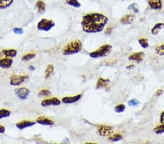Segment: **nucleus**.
I'll list each match as a JSON object with an SVG mask.
<instances>
[{"mask_svg":"<svg viewBox=\"0 0 164 144\" xmlns=\"http://www.w3.org/2000/svg\"><path fill=\"white\" fill-rule=\"evenodd\" d=\"M109 19L101 13H88L83 16L81 21L82 29L87 34H97L101 32L108 23Z\"/></svg>","mask_w":164,"mask_h":144,"instance_id":"1","label":"nucleus"},{"mask_svg":"<svg viewBox=\"0 0 164 144\" xmlns=\"http://www.w3.org/2000/svg\"><path fill=\"white\" fill-rule=\"evenodd\" d=\"M83 49V44L80 40L76 39L70 42L62 50V54L64 55H75L80 53Z\"/></svg>","mask_w":164,"mask_h":144,"instance_id":"2","label":"nucleus"},{"mask_svg":"<svg viewBox=\"0 0 164 144\" xmlns=\"http://www.w3.org/2000/svg\"><path fill=\"white\" fill-rule=\"evenodd\" d=\"M113 50V46L110 45H104L98 48L96 50L89 53L90 57L92 58H101L107 57L110 54Z\"/></svg>","mask_w":164,"mask_h":144,"instance_id":"3","label":"nucleus"},{"mask_svg":"<svg viewBox=\"0 0 164 144\" xmlns=\"http://www.w3.org/2000/svg\"><path fill=\"white\" fill-rule=\"evenodd\" d=\"M55 26V23L52 20L43 18L37 23V29L41 31H49Z\"/></svg>","mask_w":164,"mask_h":144,"instance_id":"4","label":"nucleus"},{"mask_svg":"<svg viewBox=\"0 0 164 144\" xmlns=\"http://www.w3.org/2000/svg\"><path fill=\"white\" fill-rule=\"evenodd\" d=\"M97 133L102 137H107L113 133V127L109 125H99L96 129Z\"/></svg>","mask_w":164,"mask_h":144,"instance_id":"5","label":"nucleus"},{"mask_svg":"<svg viewBox=\"0 0 164 144\" xmlns=\"http://www.w3.org/2000/svg\"><path fill=\"white\" fill-rule=\"evenodd\" d=\"M61 101L57 98H46L41 102L42 106L48 107V106H57L61 105Z\"/></svg>","mask_w":164,"mask_h":144,"instance_id":"6","label":"nucleus"},{"mask_svg":"<svg viewBox=\"0 0 164 144\" xmlns=\"http://www.w3.org/2000/svg\"><path fill=\"white\" fill-rule=\"evenodd\" d=\"M28 76H23V75H13V77H10V85L12 86H19L22 83L24 82V81L28 79Z\"/></svg>","mask_w":164,"mask_h":144,"instance_id":"7","label":"nucleus"},{"mask_svg":"<svg viewBox=\"0 0 164 144\" xmlns=\"http://www.w3.org/2000/svg\"><path fill=\"white\" fill-rule=\"evenodd\" d=\"M15 93L20 99L26 100L29 95L30 90L27 87H18L15 90Z\"/></svg>","mask_w":164,"mask_h":144,"instance_id":"8","label":"nucleus"},{"mask_svg":"<svg viewBox=\"0 0 164 144\" xmlns=\"http://www.w3.org/2000/svg\"><path fill=\"white\" fill-rule=\"evenodd\" d=\"M82 95L81 94H78V95H74V96H66L64 97L61 99V103L65 104H72L75 103L76 102L79 101L81 99Z\"/></svg>","mask_w":164,"mask_h":144,"instance_id":"9","label":"nucleus"},{"mask_svg":"<svg viewBox=\"0 0 164 144\" xmlns=\"http://www.w3.org/2000/svg\"><path fill=\"white\" fill-rule=\"evenodd\" d=\"M35 122L33 121H29V120H23V121L19 122L16 124V127L18 129H19L20 130H24L26 128L28 127H31L32 126L36 125Z\"/></svg>","mask_w":164,"mask_h":144,"instance_id":"10","label":"nucleus"},{"mask_svg":"<svg viewBox=\"0 0 164 144\" xmlns=\"http://www.w3.org/2000/svg\"><path fill=\"white\" fill-rule=\"evenodd\" d=\"M147 3L150 9L153 10H160L163 7L161 0H147Z\"/></svg>","mask_w":164,"mask_h":144,"instance_id":"11","label":"nucleus"},{"mask_svg":"<svg viewBox=\"0 0 164 144\" xmlns=\"http://www.w3.org/2000/svg\"><path fill=\"white\" fill-rule=\"evenodd\" d=\"M13 63V59L10 58H5L0 59V68L3 69H10Z\"/></svg>","mask_w":164,"mask_h":144,"instance_id":"12","label":"nucleus"},{"mask_svg":"<svg viewBox=\"0 0 164 144\" xmlns=\"http://www.w3.org/2000/svg\"><path fill=\"white\" fill-rule=\"evenodd\" d=\"M144 57H145V53L143 52H139V53L131 54L129 57V60L131 61H136L137 63H140V62L143 61Z\"/></svg>","mask_w":164,"mask_h":144,"instance_id":"13","label":"nucleus"},{"mask_svg":"<svg viewBox=\"0 0 164 144\" xmlns=\"http://www.w3.org/2000/svg\"><path fill=\"white\" fill-rule=\"evenodd\" d=\"M36 122L44 126H51L54 125V122L49 118L45 117H39L36 119Z\"/></svg>","mask_w":164,"mask_h":144,"instance_id":"14","label":"nucleus"},{"mask_svg":"<svg viewBox=\"0 0 164 144\" xmlns=\"http://www.w3.org/2000/svg\"><path fill=\"white\" fill-rule=\"evenodd\" d=\"M135 18V16L133 14H128V15H125L123 17H122L120 21L123 25H129L133 23V20Z\"/></svg>","mask_w":164,"mask_h":144,"instance_id":"15","label":"nucleus"},{"mask_svg":"<svg viewBox=\"0 0 164 144\" xmlns=\"http://www.w3.org/2000/svg\"><path fill=\"white\" fill-rule=\"evenodd\" d=\"M110 83V80L109 79H104V78H99L98 79L96 83V89H102L106 88L109 86V84Z\"/></svg>","mask_w":164,"mask_h":144,"instance_id":"16","label":"nucleus"},{"mask_svg":"<svg viewBox=\"0 0 164 144\" xmlns=\"http://www.w3.org/2000/svg\"><path fill=\"white\" fill-rule=\"evenodd\" d=\"M2 53L3 55H5L6 58H15L17 55L18 52L15 49H4L2 50Z\"/></svg>","mask_w":164,"mask_h":144,"instance_id":"17","label":"nucleus"},{"mask_svg":"<svg viewBox=\"0 0 164 144\" xmlns=\"http://www.w3.org/2000/svg\"><path fill=\"white\" fill-rule=\"evenodd\" d=\"M35 7L37 9V11L39 13H45L46 10V5L45 3L42 0H38V1L36 2Z\"/></svg>","mask_w":164,"mask_h":144,"instance_id":"18","label":"nucleus"},{"mask_svg":"<svg viewBox=\"0 0 164 144\" xmlns=\"http://www.w3.org/2000/svg\"><path fill=\"white\" fill-rule=\"evenodd\" d=\"M15 0H0V10L7 9L13 5Z\"/></svg>","mask_w":164,"mask_h":144,"instance_id":"19","label":"nucleus"},{"mask_svg":"<svg viewBox=\"0 0 164 144\" xmlns=\"http://www.w3.org/2000/svg\"><path fill=\"white\" fill-rule=\"evenodd\" d=\"M164 28V23H158L155 24V26L151 29V33L153 35H158L159 34L160 31L163 29Z\"/></svg>","mask_w":164,"mask_h":144,"instance_id":"20","label":"nucleus"},{"mask_svg":"<svg viewBox=\"0 0 164 144\" xmlns=\"http://www.w3.org/2000/svg\"><path fill=\"white\" fill-rule=\"evenodd\" d=\"M54 71V66L52 64H49L47 67H46L45 71V77L46 79H49L53 74Z\"/></svg>","mask_w":164,"mask_h":144,"instance_id":"21","label":"nucleus"},{"mask_svg":"<svg viewBox=\"0 0 164 144\" xmlns=\"http://www.w3.org/2000/svg\"><path fill=\"white\" fill-rule=\"evenodd\" d=\"M123 139V135L121 134H112L109 136V140L113 142H118Z\"/></svg>","mask_w":164,"mask_h":144,"instance_id":"22","label":"nucleus"},{"mask_svg":"<svg viewBox=\"0 0 164 144\" xmlns=\"http://www.w3.org/2000/svg\"><path fill=\"white\" fill-rule=\"evenodd\" d=\"M66 3L75 8H80L81 7V4L78 0H66Z\"/></svg>","mask_w":164,"mask_h":144,"instance_id":"23","label":"nucleus"},{"mask_svg":"<svg viewBox=\"0 0 164 144\" xmlns=\"http://www.w3.org/2000/svg\"><path fill=\"white\" fill-rule=\"evenodd\" d=\"M138 42L144 49H147L149 47V42H148V40L146 38H139L138 39Z\"/></svg>","mask_w":164,"mask_h":144,"instance_id":"24","label":"nucleus"},{"mask_svg":"<svg viewBox=\"0 0 164 144\" xmlns=\"http://www.w3.org/2000/svg\"><path fill=\"white\" fill-rule=\"evenodd\" d=\"M153 132H154V133L157 134V135H160V134L164 133V124H161V125H157L156 127H154Z\"/></svg>","mask_w":164,"mask_h":144,"instance_id":"25","label":"nucleus"},{"mask_svg":"<svg viewBox=\"0 0 164 144\" xmlns=\"http://www.w3.org/2000/svg\"><path fill=\"white\" fill-rule=\"evenodd\" d=\"M11 114L10 111L7 109H0V119L9 117Z\"/></svg>","mask_w":164,"mask_h":144,"instance_id":"26","label":"nucleus"},{"mask_svg":"<svg viewBox=\"0 0 164 144\" xmlns=\"http://www.w3.org/2000/svg\"><path fill=\"white\" fill-rule=\"evenodd\" d=\"M155 50V53L157 54V55H158L160 56H163L164 55V44H162V45L156 47Z\"/></svg>","mask_w":164,"mask_h":144,"instance_id":"27","label":"nucleus"},{"mask_svg":"<svg viewBox=\"0 0 164 144\" xmlns=\"http://www.w3.org/2000/svg\"><path fill=\"white\" fill-rule=\"evenodd\" d=\"M35 57H36V55L35 53H28L23 55V57H22L21 60L24 62H27V61H30V60L35 58Z\"/></svg>","mask_w":164,"mask_h":144,"instance_id":"28","label":"nucleus"},{"mask_svg":"<svg viewBox=\"0 0 164 144\" xmlns=\"http://www.w3.org/2000/svg\"><path fill=\"white\" fill-rule=\"evenodd\" d=\"M125 110V106L124 104H119L116 106L115 108V111L116 113H123Z\"/></svg>","mask_w":164,"mask_h":144,"instance_id":"29","label":"nucleus"},{"mask_svg":"<svg viewBox=\"0 0 164 144\" xmlns=\"http://www.w3.org/2000/svg\"><path fill=\"white\" fill-rule=\"evenodd\" d=\"M51 95V91L49 90H42L39 92V93H38V96H43V97H47V96H50Z\"/></svg>","mask_w":164,"mask_h":144,"instance_id":"30","label":"nucleus"},{"mask_svg":"<svg viewBox=\"0 0 164 144\" xmlns=\"http://www.w3.org/2000/svg\"><path fill=\"white\" fill-rule=\"evenodd\" d=\"M129 106L131 107H136V106H138L140 104V102L138 101L137 99L136 98H133L131 100H130L129 101Z\"/></svg>","mask_w":164,"mask_h":144,"instance_id":"31","label":"nucleus"},{"mask_svg":"<svg viewBox=\"0 0 164 144\" xmlns=\"http://www.w3.org/2000/svg\"><path fill=\"white\" fill-rule=\"evenodd\" d=\"M128 8H129V10H133L135 13H139V9H138L137 5L136 3H133L131 5H130Z\"/></svg>","mask_w":164,"mask_h":144,"instance_id":"32","label":"nucleus"},{"mask_svg":"<svg viewBox=\"0 0 164 144\" xmlns=\"http://www.w3.org/2000/svg\"><path fill=\"white\" fill-rule=\"evenodd\" d=\"M13 31L15 34H22L23 33V29L22 28H14Z\"/></svg>","mask_w":164,"mask_h":144,"instance_id":"33","label":"nucleus"},{"mask_svg":"<svg viewBox=\"0 0 164 144\" xmlns=\"http://www.w3.org/2000/svg\"><path fill=\"white\" fill-rule=\"evenodd\" d=\"M113 32V29L111 27H107L105 30V34L106 35H110Z\"/></svg>","mask_w":164,"mask_h":144,"instance_id":"34","label":"nucleus"},{"mask_svg":"<svg viewBox=\"0 0 164 144\" xmlns=\"http://www.w3.org/2000/svg\"><path fill=\"white\" fill-rule=\"evenodd\" d=\"M160 122L161 124H164V111L161 114V117H160Z\"/></svg>","mask_w":164,"mask_h":144,"instance_id":"35","label":"nucleus"},{"mask_svg":"<svg viewBox=\"0 0 164 144\" xmlns=\"http://www.w3.org/2000/svg\"><path fill=\"white\" fill-rule=\"evenodd\" d=\"M163 90H157V92L155 93V96H158V97H159V96H161L162 94H163Z\"/></svg>","mask_w":164,"mask_h":144,"instance_id":"36","label":"nucleus"},{"mask_svg":"<svg viewBox=\"0 0 164 144\" xmlns=\"http://www.w3.org/2000/svg\"><path fill=\"white\" fill-rule=\"evenodd\" d=\"M5 127L3 125H0V134L5 133Z\"/></svg>","mask_w":164,"mask_h":144,"instance_id":"37","label":"nucleus"},{"mask_svg":"<svg viewBox=\"0 0 164 144\" xmlns=\"http://www.w3.org/2000/svg\"><path fill=\"white\" fill-rule=\"evenodd\" d=\"M29 69L31 70V71H34V70L35 69V68L33 66H30L29 67Z\"/></svg>","mask_w":164,"mask_h":144,"instance_id":"38","label":"nucleus"},{"mask_svg":"<svg viewBox=\"0 0 164 144\" xmlns=\"http://www.w3.org/2000/svg\"><path fill=\"white\" fill-rule=\"evenodd\" d=\"M133 67H134V66H133V65H130V66H128L127 69H132Z\"/></svg>","mask_w":164,"mask_h":144,"instance_id":"39","label":"nucleus"},{"mask_svg":"<svg viewBox=\"0 0 164 144\" xmlns=\"http://www.w3.org/2000/svg\"><path fill=\"white\" fill-rule=\"evenodd\" d=\"M2 52L0 53V59L2 58Z\"/></svg>","mask_w":164,"mask_h":144,"instance_id":"40","label":"nucleus"}]
</instances>
